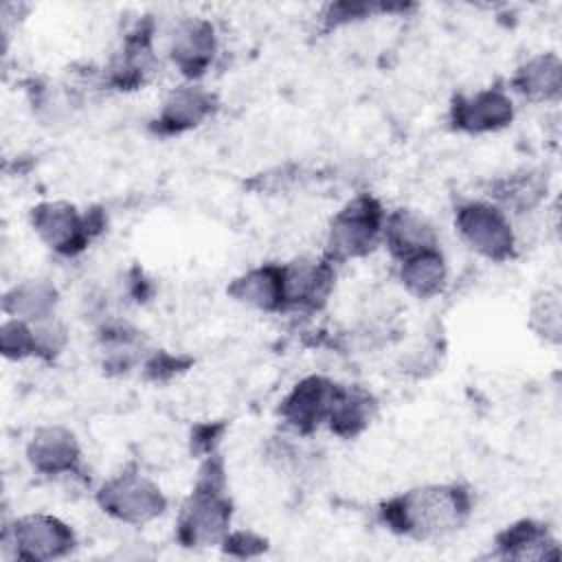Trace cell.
<instances>
[{"label": "cell", "instance_id": "9", "mask_svg": "<svg viewBox=\"0 0 562 562\" xmlns=\"http://www.w3.org/2000/svg\"><path fill=\"white\" fill-rule=\"evenodd\" d=\"M334 263L323 259H296L281 266L283 281V307L316 310L321 307L334 288Z\"/></svg>", "mask_w": 562, "mask_h": 562}, {"label": "cell", "instance_id": "25", "mask_svg": "<svg viewBox=\"0 0 562 562\" xmlns=\"http://www.w3.org/2000/svg\"><path fill=\"white\" fill-rule=\"evenodd\" d=\"M224 426H213V424H206V426H198L191 435V446L195 452H204V454H211L213 452V446L217 443L220 435H222Z\"/></svg>", "mask_w": 562, "mask_h": 562}, {"label": "cell", "instance_id": "13", "mask_svg": "<svg viewBox=\"0 0 562 562\" xmlns=\"http://www.w3.org/2000/svg\"><path fill=\"white\" fill-rule=\"evenodd\" d=\"M213 108L215 99L209 90L198 83H182L167 94L156 123L158 130L165 134L187 132L200 125L206 116H211Z\"/></svg>", "mask_w": 562, "mask_h": 562}, {"label": "cell", "instance_id": "11", "mask_svg": "<svg viewBox=\"0 0 562 562\" xmlns=\"http://www.w3.org/2000/svg\"><path fill=\"white\" fill-rule=\"evenodd\" d=\"M452 125L461 132L483 134L512 123V99L501 90H481L470 97H457L452 103Z\"/></svg>", "mask_w": 562, "mask_h": 562}, {"label": "cell", "instance_id": "6", "mask_svg": "<svg viewBox=\"0 0 562 562\" xmlns=\"http://www.w3.org/2000/svg\"><path fill=\"white\" fill-rule=\"evenodd\" d=\"M4 542L13 547L18 558L44 562L68 555L75 547V531L55 516L29 514L7 527Z\"/></svg>", "mask_w": 562, "mask_h": 562}, {"label": "cell", "instance_id": "16", "mask_svg": "<svg viewBox=\"0 0 562 562\" xmlns=\"http://www.w3.org/2000/svg\"><path fill=\"white\" fill-rule=\"evenodd\" d=\"M498 555L509 560H549L558 558V542L544 525L520 520L496 538Z\"/></svg>", "mask_w": 562, "mask_h": 562}, {"label": "cell", "instance_id": "23", "mask_svg": "<svg viewBox=\"0 0 562 562\" xmlns=\"http://www.w3.org/2000/svg\"><path fill=\"white\" fill-rule=\"evenodd\" d=\"M0 349L7 358H13V360L35 356L33 325L18 318L4 321L0 329Z\"/></svg>", "mask_w": 562, "mask_h": 562}, {"label": "cell", "instance_id": "19", "mask_svg": "<svg viewBox=\"0 0 562 562\" xmlns=\"http://www.w3.org/2000/svg\"><path fill=\"white\" fill-rule=\"evenodd\" d=\"M446 261L439 248L422 250L400 261V281L417 299H430L446 285Z\"/></svg>", "mask_w": 562, "mask_h": 562}, {"label": "cell", "instance_id": "17", "mask_svg": "<svg viewBox=\"0 0 562 562\" xmlns=\"http://www.w3.org/2000/svg\"><path fill=\"white\" fill-rule=\"evenodd\" d=\"M512 86L529 101H555L562 90V61L553 53L527 59L514 75Z\"/></svg>", "mask_w": 562, "mask_h": 562}, {"label": "cell", "instance_id": "12", "mask_svg": "<svg viewBox=\"0 0 562 562\" xmlns=\"http://www.w3.org/2000/svg\"><path fill=\"white\" fill-rule=\"evenodd\" d=\"M26 459L42 474H75L81 463V450L68 428L46 426L31 437Z\"/></svg>", "mask_w": 562, "mask_h": 562}, {"label": "cell", "instance_id": "7", "mask_svg": "<svg viewBox=\"0 0 562 562\" xmlns=\"http://www.w3.org/2000/svg\"><path fill=\"white\" fill-rule=\"evenodd\" d=\"M340 386L327 378L310 375L301 380L279 406L283 422L296 432H312L318 424L327 422Z\"/></svg>", "mask_w": 562, "mask_h": 562}, {"label": "cell", "instance_id": "14", "mask_svg": "<svg viewBox=\"0 0 562 562\" xmlns=\"http://www.w3.org/2000/svg\"><path fill=\"white\" fill-rule=\"evenodd\" d=\"M382 239L400 261L422 250L437 248V233L432 224L413 209H397L386 215Z\"/></svg>", "mask_w": 562, "mask_h": 562}, {"label": "cell", "instance_id": "24", "mask_svg": "<svg viewBox=\"0 0 562 562\" xmlns=\"http://www.w3.org/2000/svg\"><path fill=\"white\" fill-rule=\"evenodd\" d=\"M224 551L237 558H252L257 553H261L266 549V540L255 536L252 531H235V533H226V538L222 540Z\"/></svg>", "mask_w": 562, "mask_h": 562}, {"label": "cell", "instance_id": "5", "mask_svg": "<svg viewBox=\"0 0 562 562\" xmlns=\"http://www.w3.org/2000/svg\"><path fill=\"white\" fill-rule=\"evenodd\" d=\"M97 503L105 514L130 525H145L167 509V498L149 479L123 472L112 476L97 492Z\"/></svg>", "mask_w": 562, "mask_h": 562}, {"label": "cell", "instance_id": "3", "mask_svg": "<svg viewBox=\"0 0 562 562\" xmlns=\"http://www.w3.org/2000/svg\"><path fill=\"white\" fill-rule=\"evenodd\" d=\"M384 220L386 215L380 202L371 195H360L347 202L329 224L325 259L340 263L369 255L382 239Z\"/></svg>", "mask_w": 562, "mask_h": 562}, {"label": "cell", "instance_id": "4", "mask_svg": "<svg viewBox=\"0 0 562 562\" xmlns=\"http://www.w3.org/2000/svg\"><path fill=\"white\" fill-rule=\"evenodd\" d=\"M454 226L461 239L485 259L505 261L514 255L516 235L498 204L465 202L454 213Z\"/></svg>", "mask_w": 562, "mask_h": 562}, {"label": "cell", "instance_id": "2", "mask_svg": "<svg viewBox=\"0 0 562 562\" xmlns=\"http://www.w3.org/2000/svg\"><path fill=\"white\" fill-rule=\"evenodd\" d=\"M231 525V501L224 494V465L217 454H209L200 468L198 483L178 516V540L184 547L217 544Z\"/></svg>", "mask_w": 562, "mask_h": 562}, {"label": "cell", "instance_id": "8", "mask_svg": "<svg viewBox=\"0 0 562 562\" xmlns=\"http://www.w3.org/2000/svg\"><path fill=\"white\" fill-rule=\"evenodd\" d=\"M31 220L40 239L61 255H75L83 250L92 237L86 215H79L77 209L68 202L37 204L31 213Z\"/></svg>", "mask_w": 562, "mask_h": 562}, {"label": "cell", "instance_id": "20", "mask_svg": "<svg viewBox=\"0 0 562 562\" xmlns=\"http://www.w3.org/2000/svg\"><path fill=\"white\" fill-rule=\"evenodd\" d=\"M373 411H375V402L369 393L360 389L340 386L338 397L327 417V424L338 437H356L360 430L369 426Z\"/></svg>", "mask_w": 562, "mask_h": 562}, {"label": "cell", "instance_id": "22", "mask_svg": "<svg viewBox=\"0 0 562 562\" xmlns=\"http://www.w3.org/2000/svg\"><path fill=\"white\" fill-rule=\"evenodd\" d=\"M529 325L531 329L547 342L558 345L562 334V305L558 290H540L529 307Z\"/></svg>", "mask_w": 562, "mask_h": 562}, {"label": "cell", "instance_id": "21", "mask_svg": "<svg viewBox=\"0 0 562 562\" xmlns=\"http://www.w3.org/2000/svg\"><path fill=\"white\" fill-rule=\"evenodd\" d=\"M547 184L542 182L540 176L531 173V171H522V173H514L507 176L503 180H498L494 184V200L498 202V206H512L518 211H527L531 206L538 204V200L542 198Z\"/></svg>", "mask_w": 562, "mask_h": 562}, {"label": "cell", "instance_id": "10", "mask_svg": "<svg viewBox=\"0 0 562 562\" xmlns=\"http://www.w3.org/2000/svg\"><path fill=\"white\" fill-rule=\"evenodd\" d=\"M171 61L189 79H198L211 66L215 55V31L202 18H182L169 33L167 44Z\"/></svg>", "mask_w": 562, "mask_h": 562}, {"label": "cell", "instance_id": "18", "mask_svg": "<svg viewBox=\"0 0 562 562\" xmlns=\"http://www.w3.org/2000/svg\"><path fill=\"white\" fill-rule=\"evenodd\" d=\"M57 305V290L46 279H29L13 285L4 294V312L24 323H42L53 318Z\"/></svg>", "mask_w": 562, "mask_h": 562}, {"label": "cell", "instance_id": "15", "mask_svg": "<svg viewBox=\"0 0 562 562\" xmlns=\"http://www.w3.org/2000/svg\"><path fill=\"white\" fill-rule=\"evenodd\" d=\"M228 294L255 310L277 312L283 310V281L281 266H259L237 277L228 285Z\"/></svg>", "mask_w": 562, "mask_h": 562}, {"label": "cell", "instance_id": "26", "mask_svg": "<svg viewBox=\"0 0 562 562\" xmlns=\"http://www.w3.org/2000/svg\"><path fill=\"white\" fill-rule=\"evenodd\" d=\"M180 360L173 358V356H167V353H156L149 362H147V373L154 378V380H162V378H169L173 373L180 371Z\"/></svg>", "mask_w": 562, "mask_h": 562}, {"label": "cell", "instance_id": "1", "mask_svg": "<svg viewBox=\"0 0 562 562\" xmlns=\"http://www.w3.org/2000/svg\"><path fill=\"white\" fill-rule=\"evenodd\" d=\"M470 507V494L459 485H424L384 503L382 518L389 529L422 540L459 529Z\"/></svg>", "mask_w": 562, "mask_h": 562}]
</instances>
